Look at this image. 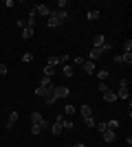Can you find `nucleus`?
<instances>
[{
    "mask_svg": "<svg viewBox=\"0 0 132 147\" xmlns=\"http://www.w3.org/2000/svg\"><path fill=\"white\" fill-rule=\"evenodd\" d=\"M31 125H40V129H46L49 127V121H46L40 112H31Z\"/></svg>",
    "mask_w": 132,
    "mask_h": 147,
    "instance_id": "1",
    "label": "nucleus"
},
{
    "mask_svg": "<svg viewBox=\"0 0 132 147\" xmlns=\"http://www.w3.org/2000/svg\"><path fill=\"white\" fill-rule=\"evenodd\" d=\"M117 94V99H126L128 101V97H130V90H128V79H121L119 81V92H114Z\"/></svg>",
    "mask_w": 132,
    "mask_h": 147,
    "instance_id": "2",
    "label": "nucleus"
},
{
    "mask_svg": "<svg viewBox=\"0 0 132 147\" xmlns=\"http://www.w3.org/2000/svg\"><path fill=\"white\" fill-rule=\"evenodd\" d=\"M46 26H49V29H60V26H62V22L57 20L55 9H51V16H49V22H46Z\"/></svg>",
    "mask_w": 132,
    "mask_h": 147,
    "instance_id": "3",
    "label": "nucleus"
},
{
    "mask_svg": "<svg viewBox=\"0 0 132 147\" xmlns=\"http://www.w3.org/2000/svg\"><path fill=\"white\" fill-rule=\"evenodd\" d=\"M26 26H31V29H35V26H38V13H35V7H31V9H29V18H26Z\"/></svg>",
    "mask_w": 132,
    "mask_h": 147,
    "instance_id": "4",
    "label": "nucleus"
},
{
    "mask_svg": "<svg viewBox=\"0 0 132 147\" xmlns=\"http://www.w3.org/2000/svg\"><path fill=\"white\" fill-rule=\"evenodd\" d=\"M62 121H64V117H62V114H57V121L53 123V125H51V132H53L55 136H60V134L64 132V127H62Z\"/></svg>",
    "mask_w": 132,
    "mask_h": 147,
    "instance_id": "5",
    "label": "nucleus"
},
{
    "mask_svg": "<svg viewBox=\"0 0 132 147\" xmlns=\"http://www.w3.org/2000/svg\"><path fill=\"white\" fill-rule=\"evenodd\" d=\"M82 68H84V73L86 75H95V70H97V66H95V61H90V59H86L82 64Z\"/></svg>",
    "mask_w": 132,
    "mask_h": 147,
    "instance_id": "6",
    "label": "nucleus"
},
{
    "mask_svg": "<svg viewBox=\"0 0 132 147\" xmlns=\"http://www.w3.org/2000/svg\"><path fill=\"white\" fill-rule=\"evenodd\" d=\"M68 94H70V90L66 86H55V97L57 99H66Z\"/></svg>",
    "mask_w": 132,
    "mask_h": 147,
    "instance_id": "7",
    "label": "nucleus"
},
{
    "mask_svg": "<svg viewBox=\"0 0 132 147\" xmlns=\"http://www.w3.org/2000/svg\"><path fill=\"white\" fill-rule=\"evenodd\" d=\"M101 134H104V141L106 143H114L117 141V132H114V129H106V132H101Z\"/></svg>",
    "mask_w": 132,
    "mask_h": 147,
    "instance_id": "8",
    "label": "nucleus"
},
{
    "mask_svg": "<svg viewBox=\"0 0 132 147\" xmlns=\"http://www.w3.org/2000/svg\"><path fill=\"white\" fill-rule=\"evenodd\" d=\"M35 13H40V16H44V18H49V16H51V7H46V5H35Z\"/></svg>",
    "mask_w": 132,
    "mask_h": 147,
    "instance_id": "9",
    "label": "nucleus"
},
{
    "mask_svg": "<svg viewBox=\"0 0 132 147\" xmlns=\"http://www.w3.org/2000/svg\"><path fill=\"white\" fill-rule=\"evenodd\" d=\"M104 44H106V37L101 35V33H99V35H95V37H93V49H101Z\"/></svg>",
    "mask_w": 132,
    "mask_h": 147,
    "instance_id": "10",
    "label": "nucleus"
},
{
    "mask_svg": "<svg viewBox=\"0 0 132 147\" xmlns=\"http://www.w3.org/2000/svg\"><path fill=\"white\" fill-rule=\"evenodd\" d=\"M18 121V112H9V119H7V129H11Z\"/></svg>",
    "mask_w": 132,
    "mask_h": 147,
    "instance_id": "11",
    "label": "nucleus"
},
{
    "mask_svg": "<svg viewBox=\"0 0 132 147\" xmlns=\"http://www.w3.org/2000/svg\"><path fill=\"white\" fill-rule=\"evenodd\" d=\"M55 13H57V20H60L62 24L70 20V13H68V11H57V9H55Z\"/></svg>",
    "mask_w": 132,
    "mask_h": 147,
    "instance_id": "12",
    "label": "nucleus"
},
{
    "mask_svg": "<svg viewBox=\"0 0 132 147\" xmlns=\"http://www.w3.org/2000/svg\"><path fill=\"white\" fill-rule=\"evenodd\" d=\"M62 73H64V77H73V75H75V68L70 66V64H64V66H62Z\"/></svg>",
    "mask_w": 132,
    "mask_h": 147,
    "instance_id": "13",
    "label": "nucleus"
},
{
    "mask_svg": "<svg viewBox=\"0 0 132 147\" xmlns=\"http://www.w3.org/2000/svg\"><path fill=\"white\" fill-rule=\"evenodd\" d=\"M104 101H108V103H114V101H117V94H114L112 90H106V92H104Z\"/></svg>",
    "mask_w": 132,
    "mask_h": 147,
    "instance_id": "14",
    "label": "nucleus"
},
{
    "mask_svg": "<svg viewBox=\"0 0 132 147\" xmlns=\"http://www.w3.org/2000/svg\"><path fill=\"white\" fill-rule=\"evenodd\" d=\"M79 112H82L84 119H90V117H93V108H90V105H82V108H79Z\"/></svg>",
    "mask_w": 132,
    "mask_h": 147,
    "instance_id": "15",
    "label": "nucleus"
},
{
    "mask_svg": "<svg viewBox=\"0 0 132 147\" xmlns=\"http://www.w3.org/2000/svg\"><path fill=\"white\" fill-rule=\"evenodd\" d=\"M33 33H35V29H31V26H24V29H22V40H31Z\"/></svg>",
    "mask_w": 132,
    "mask_h": 147,
    "instance_id": "16",
    "label": "nucleus"
},
{
    "mask_svg": "<svg viewBox=\"0 0 132 147\" xmlns=\"http://www.w3.org/2000/svg\"><path fill=\"white\" fill-rule=\"evenodd\" d=\"M101 57V51L99 49H93V46H90V53H88V59L90 61H95V59H99Z\"/></svg>",
    "mask_w": 132,
    "mask_h": 147,
    "instance_id": "17",
    "label": "nucleus"
},
{
    "mask_svg": "<svg viewBox=\"0 0 132 147\" xmlns=\"http://www.w3.org/2000/svg\"><path fill=\"white\" fill-rule=\"evenodd\" d=\"M119 64H128V66H130V64H132V53H123V55H119Z\"/></svg>",
    "mask_w": 132,
    "mask_h": 147,
    "instance_id": "18",
    "label": "nucleus"
},
{
    "mask_svg": "<svg viewBox=\"0 0 132 147\" xmlns=\"http://www.w3.org/2000/svg\"><path fill=\"white\" fill-rule=\"evenodd\" d=\"M55 101H57V97H55V90L51 92V94H46V97H44V103H46V105H53Z\"/></svg>",
    "mask_w": 132,
    "mask_h": 147,
    "instance_id": "19",
    "label": "nucleus"
},
{
    "mask_svg": "<svg viewBox=\"0 0 132 147\" xmlns=\"http://www.w3.org/2000/svg\"><path fill=\"white\" fill-rule=\"evenodd\" d=\"M99 9H90V11H88V20H90V22H95V20H99Z\"/></svg>",
    "mask_w": 132,
    "mask_h": 147,
    "instance_id": "20",
    "label": "nucleus"
},
{
    "mask_svg": "<svg viewBox=\"0 0 132 147\" xmlns=\"http://www.w3.org/2000/svg\"><path fill=\"white\" fill-rule=\"evenodd\" d=\"M55 70H57L55 66H49V64H46V66H44V77H53V75H55Z\"/></svg>",
    "mask_w": 132,
    "mask_h": 147,
    "instance_id": "21",
    "label": "nucleus"
},
{
    "mask_svg": "<svg viewBox=\"0 0 132 147\" xmlns=\"http://www.w3.org/2000/svg\"><path fill=\"white\" fill-rule=\"evenodd\" d=\"M95 73H97V79H99V81H106V79H108V70H106V68H101V70H95Z\"/></svg>",
    "mask_w": 132,
    "mask_h": 147,
    "instance_id": "22",
    "label": "nucleus"
},
{
    "mask_svg": "<svg viewBox=\"0 0 132 147\" xmlns=\"http://www.w3.org/2000/svg\"><path fill=\"white\" fill-rule=\"evenodd\" d=\"M101 55H106V53H110V51H112V44H110V42H106V44H104V46H101Z\"/></svg>",
    "mask_w": 132,
    "mask_h": 147,
    "instance_id": "23",
    "label": "nucleus"
},
{
    "mask_svg": "<svg viewBox=\"0 0 132 147\" xmlns=\"http://www.w3.org/2000/svg\"><path fill=\"white\" fill-rule=\"evenodd\" d=\"M106 127H108V129H119V121H117V119H112L110 123H106Z\"/></svg>",
    "mask_w": 132,
    "mask_h": 147,
    "instance_id": "24",
    "label": "nucleus"
},
{
    "mask_svg": "<svg viewBox=\"0 0 132 147\" xmlns=\"http://www.w3.org/2000/svg\"><path fill=\"white\" fill-rule=\"evenodd\" d=\"M62 127H64V129H75V123H73V121H66V119H64V121H62Z\"/></svg>",
    "mask_w": 132,
    "mask_h": 147,
    "instance_id": "25",
    "label": "nucleus"
},
{
    "mask_svg": "<svg viewBox=\"0 0 132 147\" xmlns=\"http://www.w3.org/2000/svg\"><path fill=\"white\" fill-rule=\"evenodd\" d=\"M66 7H68L66 0H57V11H66Z\"/></svg>",
    "mask_w": 132,
    "mask_h": 147,
    "instance_id": "26",
    "label": "nucleus"
},
{
    "mask_svg": "<svg viewBox=\"0 0 132 147\" xmlns=\"http://www.w3.org/2000/svg\"><path fill=\"white\" fill-rule=\"evenodd\" d=\"M123 53H132V40H126V42H123Z\"/></svg>",
    "mask_w": 132,
    "mask_h": 147,
    "instance_id": "27",
    "label": "nucleus"
},
{
    "mask_svg": "<svg viewBox=\"0 0 132 147\" xmlns=\"http://www.w3.org/2000/svg\"><path fill=\"white\" fill-rule=\"evenodd\" d=\"M40 86H53V81H51V77H42V79H40Z\"/></svg>",
    "mask_w": 132,
    "mask_h": 147,
    "instance_id": "28",
    "label": "nucleus"
},
{
    "mask_svg": "<svg viewBox=\"0 0 132 147\" xmlns=\"http://www.w3.org/2000/svg\"><path fill=\"white\" fill-rule=\"evenodd\" d=\"M64 114H75V105L66 103V108H64Z\"/></svg>",
    "mask_w": 132,
    "mask_h": 147,
    "instance_id": "29",
    "label": "nucleus"
},
{
    "mask_svg": "<svg viewBox=\"0 0 132 147\" xmlns=\"http://www.w3.org/2000/svg\"><path fill=\"white\" fill-rule=\"evenodd\" d=\"M97 90H99V92H106V90H110V88L106 86V81H99V86H97Z\"/></svg>",
    "mask_w": 132,
    "mask_h": 147,
    "instance_id": "30",
    "label": "nucleus"
},
{
    "mask_svg": "<svg viewBox=\"0 0 132 147\" xmlns=\"http://www.w3.org/2000/svg\"><path fill=\"white\" fill-rule=\"evenodd\" d=\"M22 61H24V64H29V61H33V55H31V53H24V55H22Z\"/></svg>",
    "mask_w": 132,
    "mask_h": 147,
    "instance_id": "31",
    "label": "nucleus"
},
{
    "mask_svg": "<svg viewBox=\"0 0 132 147\" xmlns=\"http://www.w3.org/2000/svg\"><path fill=\"white\" fill-rule=\"evenodd\" d=\"M84 123H86V125H88V127H90V129L95 127V121H93V117H90V119H84Z\"/></svg>",
    "mask_w": 132,
    "mask_h": 147,
    "instance_id": "32",
    "label": "nucleus"
},
{
    "mask_svg": "<svg viewBox=\"0 0 132 147\" xmlns=\"http://www.w3.org/2000/svg\"><path fill=\"white\" fill-rule=\"evenodd\" d=\"M40 132H42V129H40V125H31V134H35V136H38Z\"/></svg>",
    "mask_w": 132,
    "mask_h": 147,
    "instance_id": "33",
    "label": "nucleus"
},
{
    "mask_svg": "<svg viewBox=\"0 0 132 147\" xmlns=\"http://www.w3.org/2000/svg\"><path fill=\"white\" fill-rule=\"evenodd\" d=\"M7 73H9V68H7L5 64H0V75H7Z\"/></svg>",
    "mask_w": 132,
    "mask_h": 147,
    "instance_id": "34",
    "label": "nucleus"
},
{
    "mask_svg": "<svg viewBox=\"0 0 132 147\" xmlns=\"http://www.w3.org/2000/svg\"><path fill=\"white\" fill-rule=\"evenodd\" d=\"M84 61H86V59H84V57H75V66H82Z\"/></svg>",
    "mask_w": 132,
    "mask_h": 147,
    "instance_id": "35",
    "label": "nucleus"
},
{
    "mask_svg": "<svg viewBox=\"0 0 132 147\" xmlns=\"http://www.w3.org/2000/svg\"><path fill=\"white\" fill-rule=\"evenodd\" d=\"M75 147H86V145H84V143H77V145Z\"/></svg>",
    "mask_w": 132,
    "mask_h": 147,
    "instance_id": "36",
    "label": "nucleus"
}]
</instances>
